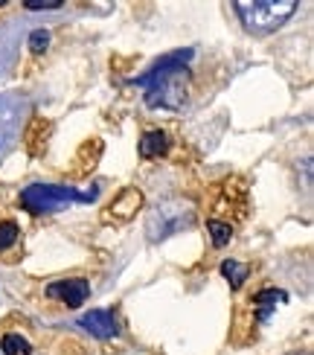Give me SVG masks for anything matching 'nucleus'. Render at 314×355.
I'll use <instances>...</instances> for the list:
<instances>
[{"mask_svg":"<svg viewBox=\"0 0 314 355\" xmlns=\"http://www.w3.org/2000/svg\"><path fill=\"white\" fill-rule=\"evenodd\" d=\"M189 58L192 50L172 53L166 58H160L155 67H148L143 76L134 79V85H140L146 91V102L152 108H184L186 102V79H189Z\"/></svg>","mask_w":314,"mask_h":355,"instance_id":"1","label":"nucleus"},{"mask_svg":"<svg viewBox=\"0 0 314 355\" xmlns=\"http://www.w3.org/2000/svg\"><path fill=\"white\" fill-rule=\"evenodd\" d=\"M96 187L91 189H73V187H53V184H33L21 192V207L33 216L58 213L73 204H87L96 198Z\"/></svg>","mask_w":314,"mask_h":355,"instance_id":"2","label":"nucleus"},{"mask_svg":"<svg viewBox=\"0 0 314 355\" xmlns=\"http://www.w3.org/2000/svg\"><path fill=\"white\" fill-rule=\"evenodd\" d=\"M238 21L250 35H271L286 24L291 15L297 12L294 0H271V3H259V0H238L233 3Z\"/></svg>","mask_w":314,"mask_h":355,"instance_id":"3","label":"nucleus"},{"mask_svg":"<svg viewBox=\"0 0 314 355\" xmlns=\"http://www.w3.org/2000/svg\"><path fill=\"white\" fill-rule=\"evenodd\" d=\"M47 294L55 300H62L67 309H79L91 297V286H87V279H58V283L47 286Z\"/></svg>","mask_w":314,"mask_h":355,"instance_id":"4","label":"nucleus"},{"mask_svg":"<svg viewBox=\"0 0 314 355\" xmlns=\"http://www.w3.org/2000/svg\"><path fill=\"white\" fill-rule=\"evenodd\" d=\"M143 207V192L137 187H125L119 196L111 201V207L105 210V218H114V221H131L137 216V210Z\"/></svg>","mask_w":314,"mask_h":355,"instance_id":"5","label":"nucleus"},{"mask_svg":"<svg viewBox=\"0 0 314 355\" xmlns=\"http://www.w3.org/2000/svg\"><path fill=\"white\" fill-rule=\"evenodd\" d=\"M79 327L87 329L94 338H99V341H111V338L119 335V323H116V318H114L111 312H105V309H96V312L82 315Z\"/></svg>","mask_w":314,"mask_h":355,"instance_id":"6","label":"nucleus"},{"mask_svg":"<svg viewBox=\"0 0 314 355\" xmlns=\"http://www.w3.org/2000/svg\"><path fill=\"white\" fill-rule=\"evenodd\" d=\"M279 303H286V291H282V288H265V291H259L256 300H253V306H256V318L268 320L277 312Z\"/></svg>","mask_w":314,"mask_h":355,"instance_id":"7","label":"nucleus"},{"mask_svg":"<svg viewBox=\"0 0 314 355\" xmlns=\"http://www.w3.org/2000/svg\"><path fill=\"white\" fill-rule=\"evenodd\" d=\"M166 149H169V137L163 135L160 128L146 131V135L140 137V155H143V157H157V155H166Z\"/></svg>","mask_w":314,"mask_h":355,"instance_id":"8","label":"nucleus"},{"mask_svg":"<svg viewBox=\"0 0 314 355\" xmlns=\"http://www.w3.org/2000/svg\"><path fill=\"white\" fill-rule=\"evenodd\" d=\"M221 274L227 277V283H230V288H242L245 286V279H247V268L242 262H236V259H227V262H221Z\"/></svg>","mask_w":314,"mask_h":355,"instance_id":"9","label":"nucleus"},{"mask_svg":"<svg viewBox=\"0 0 314 355\" xmlns=\"http://www.w3.org/2000/svg\"><path fill=\"white\" fill-rule=\"evenodd\" d=\"M207 230H209V236H213V248H224L230 242V236H233L230 221H218V218L207 221Z\"/></svg>","mask_w":314,"mask_h":355,"instance_id":"10","label":"nucleus"},{"mask_svg":"<svg viewBox=\"0 0 314 355\" xmlns=\"http://www.w3.org/2000/svg\"><path fill=\"white\" fill-rule=\"evenodd\" d=\"M0 347H3V355H29V341L24 335H6L0 338Z\"/></svg>","mask_w":314,"mask_h":355,"instance_id":"11","label":"nucleus"},{"mask_svg":"<svg viewBox=\"0 0 314 355\" xmlns=\"http://www.w3.org/2000/svg\"><path fill=\"white\" fill-rule=\"evenodd\" d=\"M18 233H21V230H18V225H15V221H0V250L18 242Z\"/></svg>","mask_w":314,"mask_h":355,"instance_id":"12","label":"nucleus"},{"mask_svg":"<svg viewBox=\"0 0 314 355\" xmlns=\"http://www.w3.org/2000/svg\"><path fill=\"white\" fill-rule=\"evenodd\" d=\"M47 47H50V33L47 29H35V33L29 35V50H33L35 55H41Z\"/></svg>","mask_w":314,"mask_h":355,"instance_id":"13","label":"nucleus"},{"mask_svg":"<svg viewBox=\"0 0 314 355\" xmlns=\"http://www.w3.org/2000/svg\"><path fill=\"white\" fill-rule=\"evenodd\" d=\"M24 6L26 9H58L62 6V0H26Z\"/></svg>","mask_w":314,"mask_h":355,"instance_id":"14","label":"nucleus"},{"mask_svg":"<svg viewBox=\"0 0 314 355\" xmlns=\"http://www.w3.org/2000/svg\"><path fill=\"white\" fill-rule=\"evenodd\" d=\"M291 355H308V352H291Z\"/></svg>","mask_w":314,"mask_h":355,"instance_id":"15","label":"nucleus"}]
</instances>
